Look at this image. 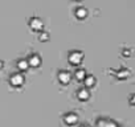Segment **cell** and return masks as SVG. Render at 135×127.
Segmentation results:
<instances>
[{"label": "cell", "mask_w": 135, "mask_h": 127, "mask_svg": "<svg viewBox=\"0 0 135 127\" xmlns=\"http://www.w3.org/2000/svg\"><path fill=\"white\" fill-rule=\"evenodd\" d=\"M2 68H3V61L0 60V69H2Z\"/></svg>", "instance_id": "cell-14"}, {"label": "cell", "mask_w": 135, "mask_h": 127, "mask_svg": "<svg viewBox=\"0 0 135 127\" xmlns=\"http://www.w3.org/2000/svg\"><path fill=\"white\" fill-rule=\"evenodd\" d=\"M64 120H65L66 124H74V123H77L78 116H77L76 114H73V113H69V114H66V115L64 116Z\"/></svg>", "instance_id": "cell-6"}, {"label": "cell", "mask_w": 135, "mask_h": 127, "mask_svg": "<svg viewBox=\"0 0 135 127\" xmlns=\"http://www.w3.org/2000/svg\"><path fill=\"white\" fill-rule=\"evenodd\" d=\"M70 78H72L70 73H69V72H66V70H61V72L58 73V81H60V82H61L62 85H66V84H69Z\"/></svg>", "instance_id": "cell-4"}, {"label": "cell", "mask_w": 135, "mask_h": 127, "mask_svg": "<svg viewBox=\"0 0 135 127\" xmlns=\"http://www.w3.org/2000/svg\"><path fill=\"white\" fill-rule=\"evenodd\" d=\"M77 95H78V99H80V101H86L90 94H89V91H88L86 89H81V90L77 93Z\"/></svg>", "instance_id": "cell-7"}, {"label": "cell", "mask_w": 135, "mask_h": 127, "mask_svg": "<svg viewBox=\"0 0 135 127\" xmlns=\"http://www.w3.org/2000/svg\"><path fill=\"white\" fill-rule=\"evenodd\" d=\"M82 127H89V126H82Z\"/></svg>", "instance_id": "cell-16"}, {"label": "cell", "mask_w": 135, "mask_h": 127, "mask_svg": "<svg viewBox=\"0 0 135 127\" xmlns=\"http://www.w3.org/2000/svg\"><path fill=\"white\" fill-rule=\"evenodd\" d=\"M84 82H85V86H86V87H93V86L95 85V78H94L93 76H88V77L84 80Z\"/></svg>", "instance_id": "cell-8"}, {"label": "cell", "mask_w": 135, "mask_h": 127, "mask_svg": "<svg viewBox=\"0 0 135 127\" xmlns=\"http://www.w3.org/2000/svg\"><path fill=\"white\" fill-rule=\"evenodd\" d=\"M9 82H11V85H12V86L19 87V86H21V85L24 84V76H23V74H20V73H15V74H12V76H11Z\"/></svg>", "instance_id": "cell-2"}, {"label": "cell", "mask_w": 135, "mask_h": 127, "mask_svg": "<svg viewBox=\"0 0 135 127\" xmlns=\"http://www.w3.org/2000/svg\"><path fill=\"white\" fill-rule=\"evenodd\" d=\"M17 68H19L21 72H25V70L29 68V65H28V61H27V60H20V61L17 62Z\"/></svg>", "instance_id": "cell-9"}, {"label": "cell", "mask_w": 135, "mask_h": 127, "mask_svg": "<svg viewBox=\"0 0 135 127\" xmlns=\"http://www.w3.org/2000/svg\"><path fill=\"white\" fill-rule=\"evenodd\" d=\"M86 15H88V12H86L85 8H77L76 9V16L78 19H84V17H86Z\"/></svg>", "instance_id": "cell-11"}, {"label": "cell", "mask_w": 135, "mask_h": 127, "mask_svg": "<svg viewBox=\"0 0 135 127\" xmlns=\"http://www.w3.org/2000/svg\"><path fill=\"white\" fill-rule=\"evenodd\" d=\"M128 102H130V105H132V106H135V94H131V97H130V99H128Z\"/></svg>", "instance_id": "cell-13"}, {"label": "cell", "mask_w": 135, "mask_h": 127, "mask_svg": "<svg viewBox=\"0 0 135 127\" xmlns=\"http://www.w3.org/2000/svg\"><path fill=\"white\" fill-rule=\"evenodd\" d=\"M29 27H31V29H32V31L38 32V31H41V29H42L44 24H42L41 19H38V17H32V19L29 20Z\"/></svg>", "instance_id": "cell-3"}, {"label": "cell", "mask_w": 135, "mask_h": 127, "mask_svg": "<svg viewBox=\"0 0 135 127\" xmlns=\"http://www.w3.org/2000/svg\"><path fill=\"white\" fill-rule=\"evenodd\" d=\"M74 2H81V0H74Z\"/></svg>", "instance_id": "cell-15"}, {"label": "cell", "mask_w": 135, "mask_h": 127, "mask_svg": "<svg viewBox=\"0 0 135 127\" xmlns=\"http://www.w3.org/2000/svg\"><path fill=\"white\" fill-rule=\"evenodd\" d=\"M28 65L32 66V68H37L41 65V58L37 56V54H31L29 58H28Z\"/></svg>", "instance_id": "cell-5"}, {"label": "cell", "mask_w": 135, "mask_h": 127, "mask_svg": "<svg viewBox=\"0 0 135 127\" xmlns=\"http://www.w3.org/2000/svg\"><path fill=\"white\" fill-rule=\"evenodd\" d=\"M74 77H76L78 81H84V80L86 78V72L82 70V69H78V70L74 73Z\"/></svg>", "instance_id": "cell-10"}, {"label": "cell", "mask_w": 135, "mask_h": 127, "mask_svg": "<svg viewBox=\"0 0 135 127\" xmlns=\"http://www.w3.org/2000/svg\"><path fill=\"white\" fill-rule=\"evenodd\" d=\"M68 60H69L70 65L77 66V65H80V64L82 62V60H84V53H82V52H78V50L70 52V54H69V57H68Z\"/></svg>", "instance_id": "cell-1"}, {"label": "cell", "mask_w": 135, "mask_h": 127, "mask_svg": "<svg viewBox=\"0 0 135 127\" xmlns=\"http://www.w3.org/2000/svg\"><path fill=\"white\" fill-rule=\"evenodd\" d=\"M38 38H40V41H46V40L49 38V35L44 32V33H41V35H40V37H38Z\"/></svg>", "instance_id": "cell-12"}]
</instances>
